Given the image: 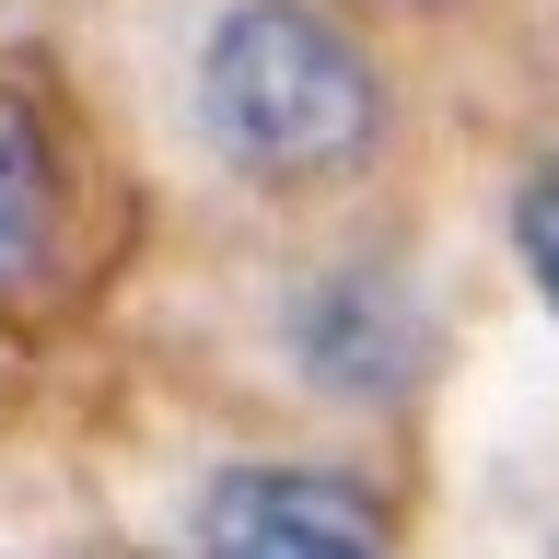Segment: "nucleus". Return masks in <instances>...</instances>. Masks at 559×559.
<instances>
[{"instance_id": "nucleus-1", "label": "nucleus", "mask_w": 559, "mask_h": 559, "mask_svg": "<svg viewBox=\"0 0 559 559\" xmlns=\"http://www.w3.org/2000/svg\"><path fill=\"white\" fill-rule=\"evenodd\" d=\"M199 129L257 199H326L384 164L396 94L326 0H234L199 47Z\"/></svg>"}, {"instance_id": "nucleus-5", "label": "nucleus", "mask_w": 559, "mask_h": 559, "mask_svg": "<svg viewBox=\"0 0 559 559\" xmlns=\"http://www.w3.org/2000/svg\"><path fill=\"white\" fill-rule=\"evenodd\" d=\"M513 257H524V280H536V304L559 314V164L513 187Z\"/></svg>"}, {"instance_id": "nucleus-6", "label": "nucleus", "mask_w": 559, "mask_h": 559, "mask_svg": "<svg viewBox=\"0 0 559 559\" xmlns=\"http://www.w3.org/2000/svg\"><path fill=\"white\" fill-rule=\"evenodd\" d=\"M396 12H466V0H396Z\"/></svg>"}, {"instance_id": "nucleus-4", "label": "nucleus", "mask_w": 559, "mask_h": 559, "mask_svg": "<svg viewBox=\"0 0 559 559\" xmlns=\"http://www.w3.org/2000/svg\"><path fill=\"white\" fill-rule=\"evenodd\" d=\"M70 269V140L24 70H0V314L47 304Z\"/></svg>"}, {"instance_id": "nucleus-3", "label": "nucleus", "mask_w": 559, "mask_h": 559, "mask_svg": "<svg viewBox=\"0 0 559 559\" xmlns=\"http://www.w3.org/2000/svg\"><path fill=\"white\" fill-rule=\"evenodd\" d=\"M210 559H373L396 548V501L349 466H234L199 501Z\"/></svg>"}, {"instance_id": "nucleus-2", "label": "nucleus", "mask_w": 559, "mask_h": 559, "mask_svg": "<svg viewBox=\"0 0 559 559\" xmlns=\"http://www.w3.org/2000/svg\"><path fill=\"white\" fill-rule=\"evenodd\" d=\"M292 373L338 408H396L431 373V304L396 257H349V269L292 292Z\"/></svg>"}]
</instances>
